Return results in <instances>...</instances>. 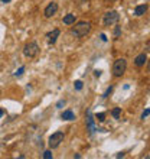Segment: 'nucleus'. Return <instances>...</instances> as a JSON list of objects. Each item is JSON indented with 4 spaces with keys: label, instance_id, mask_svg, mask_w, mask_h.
<instances>
[{
    "label": "nucleus",
    "instance_id": "1",
    "mask_svg": "<svg viewBox=\"0 0 150 159\" xmlns=\"http://www.w3.org/2000/svg\"><path fill=\"white\" fill-rule=\"evenodd\" d=\"M89 31H91V23H89V22H85V20L78 22V23L75 25V28L72 29V32H74V35L77 38H82V36H85V35H88Z\"/></svg>",
    "mask_w": 150,
    "mask_h": 159
},
{
    "label": "nucleus",
    "instance_id": "4",
    "mask_svg": "<svg viewBox=\"0 0 150 159\" xmlns=\"http://www.w3.org/2000/svg\"><path fill=\"white\" fill-rule=\"evenodd\" d=\"M64 137H65V135H64L62 132H56V133H53V135L49 137V141H48V143H49V148H51V149H55V148H58V146H59L62 142H64Z\"/></svg>",
    "mask_w": 150,
    "mask_h": 159
},
{
    "label": "nucleus",
    "instance_id": "3",
    "mask_svg": "<svg viewBox=\"0 0 150 159\" xmlns=\"http://www.w3.org/2000/svg\"><path fill=\"white\" fill-rule=\"evenodd\" d=\"M23 54H25V56H28V58H35V56L39 54V47H38V43L36 42L26 43L23 48Z\"/></svg>",
    "mask_w": 150,
    "mask_h": 159
},
{
    "label": "nucleus",
    "instance_id": "9",
    "mask_svg": "<svg viewBox=\"0 0 150 159\" xmlns=\"http://www.w3.org/2000/svg\"><path fill=\"white\" fill-rule=\"evenodd\" d=\"M146 10H147V5H139L134 10V14L136 16H143L146 13Z\"/></svg>",
    "mask_w": 150,
    "mask_h": 159
},
{
    "label": "nucleus",
    "instance_id": "10",
    "mask_svg": "<svg viewBox=\"0 0 150 159\" xmlns=\"http://www.w3.org/2000/svg\"><path fill=\"white\" fill-rule=\"evenodd\" d=\"M64 23L65 25H72V23H75V14L74 13H68L64 18Z\"/></svg>",
    "mask_w": 150,
    "mask_h": 159
},
{
    "label": "nucleus",
    "instance_id": "11",
    "mask_svg": "<svg viewBox=\"0 0 150 159\" xmlns=\"http://www.w3.org/2000/svg\"><path fill=\"white\" fill-rule=\"evenodd\" d=\"M61 117L64 119V120H74V119H75V114L71 112V110H66V112L62 113Z\"/></svg>",
    "mask_w": 150,
    "mask_h": 159
},
{
    "label": "nucleus",
    "instance_id": "2",
    "mask_svg": "<svg viewBox=\"0 0 150 159\" xmlns=\"http://www.w3.org/2000/svg\"><path fill=\"white\" fill-rule=\"evenodd\" d=\"M127 68V62L124 58H118L114 61V65H112V74L114 77H121L124 72H126Z\"/></svg>",
    "mask_w": 150,
    "mask_h": 159
},
{
    "label": "nucleus",
    "instance_id": "20",
    "mask_svg": "<svg viewBox=\"0 0 150 159\" xmlns=\"http://www.w3.org/2000/svg\"><path fill=\"white\" fill-rule=\"evenodd\" d=\"M94 74H95V77H100V75H101V71H100V70H95V71H94Z\"/></svg>",
    "mask_w": 150,
    "mask_h": 159
},
{
    "label": "nucleus",
    "instance_id": "18",
    "mask_svg": "<svg viewBox=\"0 0 150 159\" xmlns=\"http://www.w3.org/2000/svg\"><path fill=\"white\" fill-rule=\"evenodd\" d=\"M111 91H112V87H108V88H107V91L104 93V96H103V97H108V94L111 93Z\"/></svg>",
    "mask_w": 150,
    "mask_h": 159
},
{
    "label": "nucleus",
    "instance_id": "15",
    "mask_svg": "<svg viewBox=\"0 0 150 159\" xmlns=\"http://www.w3.org/2000/svg\"><path fill=\"white\" fill-rule=\"evenodd\" d=\"M43 158H45V159H51L52 158V152H51V150H45V152H43Z\"/></svg>",
    "mask_w": 150,
    "mask_h": 159
},
{
    "label": "nucleus",
    "instance_id": "22",
    "mask_svg": "<svg viewBox=\"0 0 150 159\" xmlns=\"http://www.w3.org/2000/svg\"><path fill=\"white\" fill-rule=\"evenodd\" d=\"M3 114H5V110H3V108H0V117L3 116Z\"/></svg>",
    "mask_w": 150,
    "mask_h": 159
},
{
    "label": "nucleus",
    "instance_id": "23",
    "mask_svg": "<svg viewBox=\"0 0 150 159\" xmlns=\"http://www.w3.org/2000/svg\"><path fill=\"white\" fill-rule=\"evenodd\" d=\"M12 0H2V3H10Z\"/></svg>",
    "mask_w": 150,
    "mask_h": 159
},
{
    "label": "nucleus",
    "instance_id": "19",
    "mask_svg": "<svg viewBox=\"0 0 150 159\" xmlns=\"http://www.w3.org/2000/svg\"><path fill=\"white\" fill-rule=\"evenodd\" d=\"M120 32H121V31H120V26H117V28H116V31H114V36H118V35H120Z\"/></svg>",
    "mask_w": 150,
    "mask_h": 159
},
{
    "label": "nucleus",
    "instance_id": "21",
    "mask_svg": "<svg viewBox=\"0 0 150 159\" xmlns=\"http://www.w3.org/2000/svg\"><path fill=\"white\" fill-rule=\"evenodd\" d=\"M64 104H65V101H59V103H58V107H61V106H64Z\"/></svg>",
    "mask_w": 150,
    "mask_h": 159
},
{
    "label": "nucleus",
    "instance_id": "7",
    "mask_svg": "<svg viewBox=\"0 0 150 159\" xmlns=\"http://www.w3.org/2000/svg\"><path fill=\"white\" fill-rule=\"evenodd\" d=\"M59 29H53L52 32H49L46 35V38H48V42L49 43H55L56 42V39H58V36H59Z\"/></svg>",
    "mask_w": 150,
    "mask_h": 159
},
{
    "label": "nucleus",
    "instance_id": "6",
    "mask_svg": "<svg viewBox=\"0 0 150 159\" xmlns=\"http://www.w3.org/2000/svg\"><path fill=\"white\" fill-rule=\"evenodd\" d=\"M56 12H58V5H56L55 2H51V3L46 6V9H45L43 13H45V18H52Z\"/></svg>",
    "mask_w": 150,
    "mask_h": 159
},
{
    "label": "nucleus",
    "instance_id": "8",
    "mask_svg": "<svg viewBox=\"0 0 150 159\" xmlns=\"http://www.w3.org/2000/svg\"><path fill=\"white\" fill-rule=\"evenodd\" d=\"M147 61V55L146 54H140V55L136 56V59H134V65L136 67H143Z\"/></svg>",
    "mask_w": 150,
    "mask_h": 159
},
{
    "label": "nucleus",
    "instance_id": "5",
    "mask_svg": "<svg viewBox=\"0 0 150 159\" xmlns=\"http://www.w3.org/2000/svg\"><path fill=\"white\" fill-rule=\"evenodd\" d=\"M120 19V14L116 12V10H110L104 14V25L105 26H111V25H116Z\"/></svg>",
    "mask_w": 150,
    "mask_h": 159
},
{
    "label": "nucleus",
    "instance_id": "14",
    "mask_svg": "<svg viewBox=\"0 0 150 159\" xmlns=\"http://www.w3.org/2000/svg\"><path fill=\"white\" fill-rule=\"evenodd\" d=\"M74 87H75V90H78V91H80V90H82V81H80V80H78V81H75Z\"/></svg>",
    "mask_w": 150,
    "mask_h": 159
},
{
    "label": "nucleus",
    "instance_id": "13",
    "mask_svg": "<svg viewBox=\"0 0 150 159\" xmlns=\"http://www.w3.org/2000/svg\"><path fill=\"white\" fill-rule=\"evenodd\" d=\"M95 117H97L98 122H104V120H105V113H97Z\"/></svg>",
    "mask_w": 150,
    "mask_h": 159
},
{
    "label": "nucleus",
    "instance_id": "17",
    "mask_svg": "<svg viewBox=\"0 0 150 159\" xmlns=\"http://www.w3.org/2000/svg\"><path fill=\"white\" fill-rule=\"evenodd\" d=\"M149 113H150V110H149V108H146L144 112H143V114H141V119H143V120H144L146 117L149 116Z\"/></svg>",
    "mask_w": 150,
    "mask_h": 159
},
{
    "label": "nucleus",
    "instance_id": "16",
    "mask_svg": "<svg viewBox=\"0 0 150 159\" xmlns=\"http://www.w3.org/2000/svg\"><path fill=\"white\" fill-rule=\"evenodd\" d=\"M23 71H25V67H20V68H19V70L14 72V75H16V77H20V75L23 74Z\"/></svg>",
    "mask_w": 150,
    "mask_h": 159
},
{
    "label": "nucleus",
    "instance_id": "12",
    "mask_svg": "<svg viewBox=\"0 0 150 159\" xmlns=\"http://www.w3.org/2000/svg\"><path fill=\"white\" fill-rule=\"evenodd\" d=\"M111 114H112V117H114V119H120V114H121V108H120V107L112 108Z\"/></svg>",
    "mask_w": 150,
    "mask_h": 159
}]
</instances>
